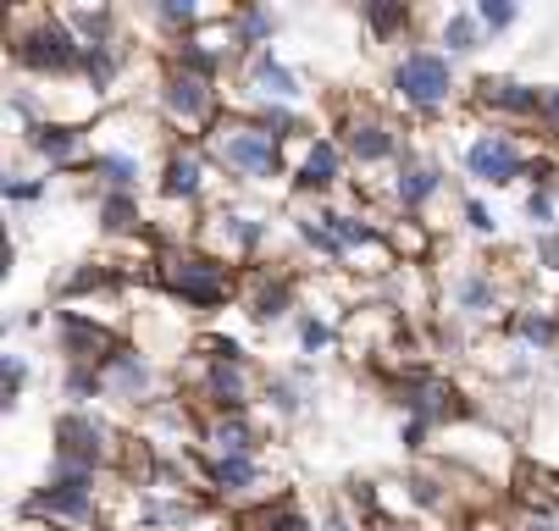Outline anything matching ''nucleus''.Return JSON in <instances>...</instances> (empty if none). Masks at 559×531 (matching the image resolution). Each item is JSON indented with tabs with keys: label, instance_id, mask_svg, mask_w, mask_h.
I'll return each mask as SVG.
<instances>
[{
	"label": "nucleus",
	"instance_id": "4be33fe9",
	"mask_svg": "<svg viewBox=\"0 0 559 531\" xmlns=\"http://www.w3.org/2000/svg\"><path fill=\"white\" fill-rule=\"evenodd\" d=\"M100 216H106L111 233H128V227H139V205H133L128 194H111V200L100 205Z\"/></svg>",
	"mask_w": 559,
	"mask_h": 531
},
{
	"label": "nucleus",
	"instance_id": "9d476101",
	"mask_svg": "<svg viewBox=\"0 0 559 531\" xmlns=\"http://www.w3.org/2000/svg\"><path fill=\"white\" fill-rule=\"evenodd\" d=\"M255 89H261V95H277V100H294V95H299L294 72H288L283 61H272V50L255 56Z\"/></svg>",
	"mask_w": 559,
	"mask_h": 531
},
{
	"label": "nucleus",
	"instance_id": "5701e85b",
	"mask_svg": "<svg viewBox=\"0 0 559 531\" xmlns=\"http://www.w3.org/2000/svg\"><path fill=\"white\" fill-rule=\"evenodd\" d=\"M95 172H100L111 189H128V183L139 178V161H128V156H95Z\"/></svg>",
	"mask_w": 559,
	"mask_h": 531
},
{
	"label": "nucleus",
	"instance_id": "39448f33",
	"mask_svg": "<svg viewBox=\"0 0 559 531\" xmlns=\"http://www.w3.org/2000/svg\"><path fill=\"white\" fill-rule=\"evenodd\" d=\"M471 178H483V183H510V178H521V149L504 138V133H483V138H476L471 144Z\"/></svg>",
	"mask_w": 559,
	"mask_h": 531
},
{
	"label": "nucleus",
	"instance_id": "f257e3e1",
	"mask_svg": "<svg viewBox=\"0 0 559 531\" xmlns=\"http://www.w3.org/2000/svg\"><path fill=\"white\" fill-rule=\"evenodd\" d=\"M162 277H167V288H173V293H183L189 305H200V311L222 305L227 288H233L227 266H222V261H211V255H173V261L162 266Z\"/></svg>",
	"mask_w": 559,
	"mask_h": 531
},
{
	"label": "nucleus",
	"instance_id": "58836bf2",
	"mask_svg": "<svg viewBox=\"0 0 559 531\" xmlns=\"http://www.w3.org/2000/svg\"><path fill=\"white\" fill-rule=\"evenodd\" d=\"M526 531H554V526H548V520H532V526H526Z\"/></svg>",
	"mask_w": 559,
	"mask_h": 531
},
{
	"label": "nucleus",
	"instance_id": "c9c22d12",
	"mask_svg": "<svg viewBox=\"0 0 559 531\" xmlns=\"http://www.w3.org/2000/svg\"><path fill=\"white\" fill-rule=\"evenodd\" d=\"M167 23H194V7H162Z\"/></svg>",
	"mask_w": 559,
	"mask_h": 531
},
{
	"label": "nucleus",
	"instance_id": "6ab92c4d",
	"mask_svg": "<svg viewBox=\"0 0 559 531\" xmlns=\"http://www.w3.org/2000/svg\"><path fill=\"white\" fill-rule=\"evenodd\" d=\"M200 189V161L194 156H173L167 161V194H194Z\"/></svg>",
	"mask_w": 559,
	"mask_h": 531
},
{
	"label": "nucleus",
	"instance_id": "ddd939ff",
	"mask_svg": "<svg viewBox=\"0 0 559 531\" xmlns=\"http://www.w3.org/2000/svg\"><path fill=\"white\" fill-rule=\"evenodd\" d=\"M333 178H338V144H328V138H322V144H316L310 156H305L299 183H305V189H328Z\"/></svg>",
	"mask_w": 559,
	"mask_h": 531
},
{
	"label": "nucleus",
	"instance_id": "b1692460",
	"mask_svg": "<svg viewBox=\"0 0 559 531\" xmlns=\"http://www.w3.org/2000/svg\"><path fill=\"white\" fill-rule=\"evenodd\" d=\"M288 311V282H266L261 293H255V316L261 322H277Z\"/></svg>",
	"mask_w": 559,
	"mask_h": 531
},
{
	"label": "nucleus",
	"instance_id": "412c9836",
	"mask_svg": "<svg viewBox=\"0 0 559 531\" xmlns=\"http://www.w3.org/2000/svg\"><path fill=\"white\" fill-rule=\"evenodd\" d=\"M216 482H222L227 493L250 487V482H255V460H250V454H238V460H222V466H216Z\"/></svg>",
	"mask_w": 559,
	"mask_h": 531
},
{
	"label": "nucleus",
	"instance_id": "1a4fd4ad",
	"mask_svg": "<svg viewBox=\"0 0 559 531\" xmlns=\"http://www.w3.org/2000/svg\"><path fill=\"white\" fill-rule=\"evenodd\" d=\"M245 388H250V376H245V365H238V360H216V365H211V399H216L222 410L245 405Z\"/></svg>",
	"mask_w": 559,
	"mask_h": 531
},
{
	"label": "nucleus",
	"instance_id": "20e7f679",
	"mask_svg": "<svg viewBox=\"0 0 559 531\" xmlns=\"http://www.w3.org/2000/svg\"><path fill=\"white\" fill-rule=\"evenodd\" d=\"M56 460L61 466H78V471H95V460L106 454V432L90 421V415H67L61 426H56Z\"/></svg>",
	"mask_w": 559,
	"mask_h": 531
},
{
	"label": "nucleus",
	"instance_id": "c85d7f7f",
	"mask_svg": "<svg viewBox=\"0 0 559 531\" xmlns=\"http://www.w3.org/2000/svg\"><path fill=\"white\" fill-rule=\"evenodd\" d=\"M476 17H483V28H510L515 7H504V0H483V12H476Z\"/></svg>",
	"mask_w": 559,
	"mask_h": 531
},
{
	"label": "nucleus",
	"instance_id": "423d86ee",
	"mask_svg": "<svg viewBox=\"0 0 559 531\" xmlns=\"http://www.w3.org/2000/svg\"><path fill=\"white\" fill-rule=\"evenodd\" d=\"M17 56H23L28 67H56V72L72 67V61H84V50L72 45V34H67L61 23H39V28L17 45Z\"/></svg>",
	"mask_w": 559,
	"mask_h": 531
},
{
	"label": "nucleus",
	"instance_id": "393cba45",
	"mask_svg": "<svg viewBox=\"0 0 559 531\" xmlns=\"http://www.w3.org/2000/svg\"><path fill=\"white\" fill-rule=\"evenodd\" d=\"M460 305H465V311H488V305H493V282H488V277H465V282H460Z\"/></svg>",
	"mask_w": 559,
	"mask_h": 531
},
{
	"label": "nucleus",
	"instance_id": "f3484780",
	"mask_svg": "<svg viewBox=\"0 0 559 531\" xmlns=\"http://www.w3.org/2000/svg\"><path fill=\"white\" fill-rule=\"evenodd\" d=\"M250 531H310V520L294 509V504H277V509H261L250 520Z\"/></svg>",
	"mask_w": 559,
	"mask_h": 531
},
{
	"label": "nucleus",
	"instance_id": "2f4dec72",
	"mask_svg": "<svg viewBox=\"0 0 559 531\" xmlns=\"http://www.w3.org/2000/svg\"><path fill=\"white\" fill-rule=\"evenodd\" d=\"M465 216H471V227H476V233H493V216H488V205H465Z\"/></svg>",
	"mask_w": 559,
	"mask_h": 531
},
{
	"label": "nucleus",
	"instance_id": "72a5a7b5",
	"mask_svg": "<svg viewBox=\"0 0 559 531\" xmlns=\"http://www.w3.org/2000/svg\"><path fill=\"white\" fill-rule=\"evenodd\" d=\"M526 210H532V221H548V216H554V200H548V194H532Z\"/></svg>",
	"mask_w": 559,
	"mask_h": 531
},
{
	"label": "nucleus",
	"instance_id": "4468645a",
	"mask_svg": "<svg viewBox=\"0 0 559 531\" xmlns=\"http://www.w3.org/2000/svg\"><path fill=\"white\" fill-rule=\"evenodd\" d=\"M393 194L405 200V205H421L427 194H438V167H405L393 183Z\"/></svg>",
	"mask_w": 559,
	"mask_h": 531
},
{
	"label": "nucleus",
	"instance_id": "7c9ffc66",
	"mask_svg": "<svg viewBox=\"0 0 559 531\" xmlns=\"http://www.w3.org/2000/svg\"><path fill=\"white\" fill-rule=\"evenodd\" d=\"M23 376H28V371H23V360H17V354H7V399H17Z\"/></svg>",
	"mask_w": 559,
	"mask_h": 531
},
{
	"label": "nucleus",
	"instance_id": "f704fd0d",
	"mask_svg": "<svg viewBox=\"0 0 559 531\" xmlns=\"http://www.w3.org/2000/svg\"><path fill=\"white\" fill-rule=\"evenodd\" d=\"M272 399H277V410H294V405H299V394H294L288 383H272Z\"/></svg>",
	"mask_w": 559,
	"mask_h": 531
},
{
	"label": "nucleus",
	"instance_id": "6e6552de",
	"mask_svg": "<svg viewBox=\"0 0 559 531\" xmlns=\"http://www.w3.org/2000/svg\"><path fill=\"white\" fill-rule=\"evenodd\" d=\"M167 111H173L178 122H200V117L211 111V89H205L200 72H178V79L167 84Z\"/></svg>",
	"mask_w": 559,
	"mask_h": 531
},
{
	"label": "nucleus",
	"instance_id": "e433bc0d",
	"mask_svg": "<svg viewBox=\"0 0 559 531\" xmlns=\"http://www.w3.org/2000/svg\"><path fill=\"white\" fill-rule=\"evenodd\" d=\"M543 117L559 128V89H548V95H543Z\"/></svg>",
	"mask_w": 559,
	"mask_h": 531
},
{
	"label": "nucleus",
	"instance_id": "bb28decb",
	"mask_svg": "<svg viewBox=\"0 0 559 531\" xmlns=\"http://www.w3.org/2000/svg\"><path fill=\"white\" fill-rule=\"evenodd\" d=\"M515 333H521L526 343H537V349H548V343H554V322H548V316H537V311H526V316L515 322Z\"/></svg>",
	"mask_w": 559,
	"mask_h": 531
},
{
	"label": "nucleus",
	"instance_id": "0eeeda50",
	"mask_svg": "<svg viewBox=\"0 0 559 531\" xmlns=\"http://www.w3.org/2000/svg\"><path fill=\"white\" fill-rule=\"evenodd\" d=\"M61 343H67V354H72V360H84V365H95V360H106V365H111V360L122 354L100 327L78 322V316H67V322H61Z\"/></svg>",
	"mask_w": 559,
	"mask_h": 531
},
{
	"label": "nucleus",
	"instance_id": "f8f14e48",
	"mask_svg": "<svg viewBox=\"0 0 559 531\" xmlns=\"http://www.w3.org/2000/svg\"><path fill=\"white\" fill-rule=\"evenodd\" d=\"M483 100L488 106H499V111H543V95L537 89H526V84H483Z\"/></svg>",
	"mask_w": 559,
	"mask_h": 531
},
{
	"label": "nucleus",
	"instance_id": "2eb2a0df",
	"mask_svg": "<svg viewBox=\"0 0 559 531\" xmlns=\"http://www.w3.org/2000/svg\"><path fill=\"white\" fill-rule=\"evenodd\" d=\"M211 443H216L222 460H238V454H250V448H255V437H250L245 421H216V426H211Z\"/></svg>",
	"mask_w": 559,
	"mask_h": 531
},
{
	"label": "nucleus",
	"instance_id": "7ed1b4c3",
	"mask_svg": "<svg viewBox=\"0 0 559 531\" xmlns=\"http://www.w3.org/2000/svg\"><path fill=\"white\" fill-rule=\"evenodd\" d=\"M216 149H222V161L238 167V172L277 178V144H272L266 128H222L216 133Z\"/></svg>",
	"mask_w": 559,
	"mask_h": 531
},
{
	"label": "nucleus",
	"instance_id": "a878e982",
	"mask_svg": "<svg viewBox=\"0 0 559 531\" xmlns=\"http://www.w3.org/2000/svg\"><path fill=\"white\" fill-rule=\"evenodd\" d=\"M233 34L245 39V45H255V39L272 34V17H266V12H238V17H233Z\"/></svg>",
	"mask_w": 559,
	"mask_h": 531
},
{
	"label": "nucleus",
	"instance_id": "cd10ccee",
	"mask_svg": "<svg viewBox=\"0 0 559 531\" xmlns=\"http://www.w3.org/2000/svg\"><path fill=\"white\" fill-rule=\"evenodd\" d=\"M366 17H371V28H377V34H393V28H405V23H411V12H405V7H366Z\"/></svg>",
	"mask_w": 559,
	"mask_h": 531
},
{
	"label": "nucleus",
	"instance_id": "a211bd4d",
	"mask_svg": "<svg viewBox=\"0 0 559 531\" xmlns=\"http://www.w3.org/2000/svg\"><path fill=\"white\" fill-rule=\"evenodd\" d=\"M34 149H39L45 161H67L72 149H78V133H67V128H39V133H34Z\"/></svg>",
	"mask_w": 559,
	"mask_h": 531
},
{
	"label": "nucleus",
	"instance_id": "4c0bfd02",
	"mask_svg": "<svg viewBox=\"0 0 559 531\" xmlns=\"http://www.w3.org/2000/svg\"><path fill=\"white\" fill-rule=\"evenodd\" d=\"M328 531H349V520H338V515H333V520H328Z\"/></svg>",
	"mask_w": 559,
	"mask_h": 531
},
{
	"label": "nucleus",
	"instance_id": "c756f323",
	"mask_svg": "<svg viewBox=\"0 0 559 531\" xmlns=\"http://www.w3.org/2000/svg\"><path fill=\"white\" fill-rule=\"evenodd\" d=\"M95 388H100V376H95L90 365H78V371H72V383H67V394H72V399H90Z\"/></svg>",
	"mask_w": 559,
	"mask_h": 531
},
{
	"label": "nucleus",
	"instance_id": "9b49d317",
	"mask_svg": "<svg viewBox=\"0 0 559 531\" xmlns=\"http://www.w3.org/2000/svg\"><path fill=\"white\" fill-rule=\"evenodd\" d=\"M349 149L360 161H382V156H393V133L382 122H355L349 128Z\"/></svg>",
	"mask_w": 559,
	"mask_h": 531
},
{
	"label": "nucleus",
	"instance_id": "aec40b11",
	"mask_svg": "<svg viewBox=\"0 0 559 531\" xmlns=\"http://www.w3.org/2000/svg\"><path fill=\"white\" fill-rule=\"evenodd\" d=\"M443 45L449 50H476V45H483V23H476V17H449L443 23Z\"/></svg>",
	"mask_w": 559,
	"mask_h": 531
},
{
	"label": "nucleus",
	"instance_id": "f03ea898",
	"mask_svg": "<svg viewBox=\"0 0 559 531\" xmlns=\"http://www.w3.org/2000/svg\"><path fill=\"white\" fill-rule=\"evenodd\" d=\"M393 84H399V100H411V106H443L449 89H454V72H449L443 56L411 50L405 61L393 67Z\"/></svg>",
	"mask_w": 559,
	"mask_h": 531
},
{
	"label": "nucleus",
	"instance_id": "dca6fc26",
	"mask_svg": "<svg viewBox=\"0 0 559 531\" xmlns=\"http://www.w3.org/2000/svg\"><path fill=\"white\" fill-rule=\"evenodd\" d=\"M111 383H117V394H144L150 388V365L139 354H117L111 360Z\"/></svg>",
	"mask_w": 559,
	"mask_h": 531
},
{
	"label": "nucleus",
	"instance_id": "473e14b6",
	"mask_svg": "<svg viewBox=\"0 0 559 531\" xmlns=\"http://www.w3.org/2000/svg\"><path fill=\"white\" fill-rule=\"evenodd\" d=\"M299 338H305V349H322V343H328L333 333H328L322 322H305V333H299Z\"/></svg>",
	"mask_w": 559,
	"mask_h": 531
}]
</instances>
